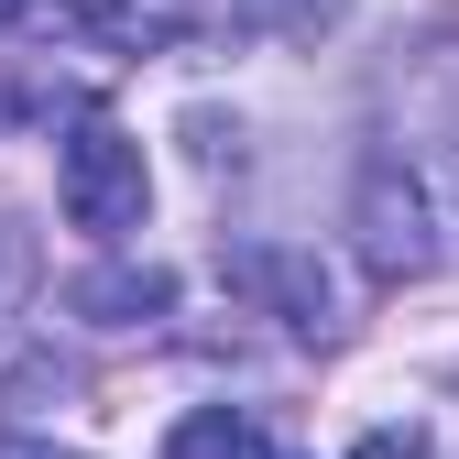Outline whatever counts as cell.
Instances as JSON below:
<instances>
[{
	"mask_svg": "<svg viewBox=\"0 0 459 459\" xmlns=\"http://www.w3.org/2000/svg\"><path fill=\"white\" fill-rule=\"evenodd\" d=\"M55 197H66V219L88 230V241H121V230H143L153 208V164L121 121H77L66 132V164H55Z\"/></svg>",
	"mask_w": 459,
	"mask_h": 459,
	"instance_id": "obj_1",
	"label": "cell"
},
{
	"mask_svg": "<svg viewBox=\"0 0 459 459\" xmlns=\"http://www.w3.org/2000/svg\"><path fill=\"white\" fill-rule=\"evenodd\" d=\"M361 252H372V273H427L437 263V219H427V186L405 164L361 176Z\"/></svg>",
	"mask_w": 459,
	"mask_h": 459,
	"instance_id": "obj_2",
	"label": "cell"
},
{
	"mask_svg": "<svg viewBox=\"0 0 459 459\" xmlns=\"http://www.w3.org/2000/svg\"><path fill=\"white\" fill-rule=\"evenodd\" d=\"M66 307L99 317V328H132V317H164V307H176V273H153V263H99V273H77Z\"/></svg>",
	"mask_w": 459,
	"mask_h": 459,
	"instance_id": "obj_3",
	"label": "cell"
},
{
	"mask_svg": "<svg viewBox=\"0 0 459 459\" xmlns=\"http://www.w3.org/2000/svg\"><path fill=\"white\" fill-rule=\"evenodd\" d=\"M164 459H273V448H263V427L241 405H197L176 437H164Z\"/></svg>",
	"mask_w": 459,
	"mask_h": 459,
	"instance_id": "obj_4",
	"label": "cell"
},
{
	"mask_svg": "<svg viewBox=\"0 0 459 459\" xmlns=\"http://www.w3.org/2000/svg\"><path fill=\"white\" fill-rule=\"evenodd\" d=\"M22 296H33V241H22L12 219H0V317H12Z\"/></svg>",
	"mask_w": 459,
	"mask_h": 459,
	"instance_id": "obj_5",
	"label": "cell"
},
{
	"mask_svg": "<svg viewBox=\"0 0 459 459\" xmlns=\"http://www.w3.org/2000/svg\"><path fill=\"white\" fill-rule=\"evenodd\" d=\"M361 459H427V437H416V427H372Z\"/></svg>",
	"mask_w": 459,
	"mask_h": 459,
	"instance_id": "obj_6",
	"label": "cell"
},
{
	"mask_svg": "<svg viewBox=\"0 0 459 459\" xmlns=\"http://www.w3.org/2000/svg\"><path fill=\"white\" fill-rule=\"evenodd\" d=\"M0 459H77V448H0Z\"/></svg>",
	"mask_w": 459,
	"mask_h": 459,
	"instance_id": "obj_7",
	"label": "cell"
},
{
	"mask_svg": "<svg viewBox=\"0 0 459 459\" xmlns=\"http://www.w3.org/2000/svg\"><path fill=\"white\" fill-rule=\"evenodd\" d=\"M12 22H22V0H0V33H12Z\"/></svg>",
	"mask_w": 459,
	"mask_h": 459,
	"instance_id": "obj_8",
	"label": "cell"
}]
</instances>
